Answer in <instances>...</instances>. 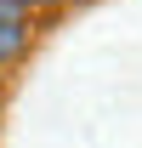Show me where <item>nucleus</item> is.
Listing matches in <instances>:
<instances>
[{
  "label": "nucleus",
  "mask_w": 142,
  "mask_h": 148,
  "mask_svg": "<svg viewBox=\"0 0 142 148\" xmlns=\"http://www.w3.org/2000/svg\"><path fill=\"white\" fill-rule=\"evenodd\" d=\"M29 23H34L29 0H0V29H29Z\"/></svg>",
  "instance_id": "nucleus-1"
},
{
  "label": "nucleus",
  "mask_w": 142,
  "mask_h": 148,
  "mask_svg": "<svg viewBox=\"0 0 142 148\" xmlns=\"http://www.w3.org/2000/svg\"><path fill=\"white\" fill-rule=\"evenodd\" d=\"M29 6H57V0H29Z\"/></svg>",
  "instance_id": "nucleus-3"
},
{
  "label": "nucleus",
  "mask_w": 142,
  "mask_h": 148,
  "mask_svg": "<svg viewBox=\"0 0 142 148\" xmlns=\"http://www.w3.org/2000/svg\"><path fill=\"white\" fill-rule=\"evenodd\" d=\"M23 51H29V29H0V69L17 63Z\"/></svg>",
  "instance_id": "nucleus-2"
},
{
  "label": "nucleus",
  "mask_w": 142,
  "mask_h": 148,
  "mask_svg": "<svg viewBox=\"0 0 142 148\" xmlns=\"http://www.w3.org/2000/svg\"><path fill=\"white\" fill-rule=\"evenodd\" d=\"M0 120H6V103H0Z\"/></svg>",
  "instance_id": "nucleus-4"
},
{
  "label": "nucleus",
  "mask_w": 142,
  "mask_h": 148,
  "mask_svg": "<svg viewBox=\"0 0 142 148\" xmlns=\"http://www.w3.org/2000/svg\"><path fill=\"white\" fill-rule=\"evenodd\" d=\"M0 74H6V69H0Z\"/></svg>",
  "instance_id": "nucleus-5"
}]
</instances>
